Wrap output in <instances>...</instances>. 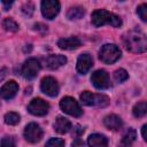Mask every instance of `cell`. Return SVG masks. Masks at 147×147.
<instances>
[{"instance_id": "1", "label": "cell", "mask_w": 147, "mask_h": 147, "mask_svg": "<svg viewBox=\"0 0 147 147\" xmlns=\"http://www.w3.org/2000/svg\"><path fill=\"white\" fill-rule=\"evenodd\" d=\"M123 42L125 48L132 53H144L147 51V36L138 29L126 32L123 36Z\"/></svg>"}, {"instance_id": "2", "label": "cell", "mask_w": 147, "mask_h": 147, "mask_svg": "<svg viewBox=\"0 0 147 147\" xmlns=\"http://www.w3.org/2000/svg\"><path fill=\"white\" fill-rule=\"evenodd\" d=\"M92 23L94 26H102V25H111L114 28H118L122 25V20L114 13H110L106 9H96L92 13Z\"/></svg>"}, {"instance_id": "3", "label": "cell", "mask_w": 147, "mask_h": 147, "mask_svg": "<svg viewBox=\"0 0 147 147\" xmlns=\"http://www.w3.org/2000/svg\"><path fill=\"white\" fill-rule=\"evenodd\" d=\"M79 98H80V101L88 107L103 108L109 105V98L105 94H96L90 91H84Z\"/></svg>"}, {"instance_id": "4", "label": "cell", "mask_w": 147, "mask_h": 147, "mask_svg": "<svg viewBox=\"0 0 147 147\" xmlns=\"http://www.w3.org/2000/svg\"><path fill=\"white\" fill-rule=\"evenodd\" d=\"M99 57L103 63L111 64L121 57V51L114 44H106L101 47L99 52Z\"/></svg>"}, {"instance_id": "5", "label": "cell", "mask_w": 147, "mask_h": 147, "mask_svg": "<svg viewBox=\"0 0 147 147\" xmlns=\"http://www.w3.org/2000/svg\"><path fill=\"white\" fill-rule=\"evenodd\" d=\"M60 107L65 114H68L70 116L79 117L83 115V110H82L79 103L71 96H64L60 101Z\"/></svg>"}, {"instance_id": "6", "label": "cell", "mask_w": 147, "mask_h": 147, "mask_svg": "<svg viewBox=\"0 0 147 147\" xmlns=\"http://www.w3.org/2000/svg\"><path fill=\"white\" fill-rule=\"evenodd\" d=\"M39 70H40V62L34 57H30L22 65L21 74L25 79H33L38 75Z\"/></svg>"}, {"instance_id": "7", "label": "cell", "mask_w": 147, "mask_h": 147, "mask_svg": "<svg viewBox=\"0 0 147 147\" xmlns=\"http://www.w3.org/2000/svg\"><path fill=\"white\" fill-rule=\"evenodd\" d=\"M28 110L30 114H32L34 116H44L48 113L49 105L45 100H42L40 98H36V99L31 100L30 103L28 105Z\"/></svg>"}, {"instance_id": "8", "label": "cell", "mask_w": 147, "mask_h": 147, "mask_svg": "<svg viewBox=\"0 0 147 147\" xmlns=\"http://www.w3.org/2000/svg\"><path fill=\"white\" fill-rule=\"evenodd\" d=\"M91 82L94 85L95 88L98 90H107L110 86V79L105 70H96L92 74L91 76Z\"/></svg>"}, {"instance_id": "9", "label": "cell", "mask_w": 147, "mask_h": 147, "mask_svg": "<svg viewBox=\"0 0 147 147\" xmlns=\"http://www.w3.org/2000/svg\"><path fill=\"white\" fill-rule=\"evenodd\" d=\"M60 2L56 0L41 1V14L47 20H53L60 11Z\"/></svg>"}, {"instance_id": "10", "label": "cell", "mask_w": 147, "mask_h": 147, "mask_svg": "<svg viewBox=\"0 0 147 147\" xmlns=\"http://www.w3.org/2000/svg\"><path fill=\"white\" fill-rule=\"evenodd\" d=\"M24 138L31 144H36L42 138V130L37 123H29L24 129Z\"/></svg>"}, {"instance_id": "11", "label": "cell", "mask_w": 147, "mask_h": 147, "mask_svg": "<svg viewBox=\"0 0 147 147\" xmlns=\"http://www.w3.org/2000/svg\"><path fill=\"white\" fill-rule=\"evenodd\" d=\"M40 88L48 96H56L59 93V84H57L56 79L51 77V76L44 77L41 79Z\"/></svg>"}, {"instance_id": "12", "label": "cell", "mask_w": 147, "mask_h": 147, "mask_svg": "<svg viewBox=\"0 0 147 147\" xmlns=\"http://www.w3.org/2000/svg\"><path fill=\"white\" fill-rule=\"evenodd\" d=\"M93 65V60H92V56L87 53H84L82 55H79L78 60H77V64H76V68H77V71L82 75H85Z\"/></svg>"}, {"instance_id": "13", "label": "cell", "mask_w": 147, "mask_h": 147, "mask_svg": "<svg viewBox=\"0 0 147 147\" xmlns=\"http://www.w3.org/2000/svg\"><path fill=\"white\" fill-rule=\"evenodd\" d=\"M17 91H18L17 83L15 80H9L6 84H3L2 87H1V91H0L1 92V98L5 99V100H10L16 95Z\"/></svg>"}, {"instance_id": "14", "label": "cell", "mask_w": 147, "mask_h": 147, "mask_svg": "<svg viewBox=\"0 0 147 147\" xmlns=\"http://www.w3.org/2000/svg\"><path fill=\"white\" fill-rule=\"evenodd\" d=\"M67 63V57L61 54L56 55H48L45 59V65L48 69H57Z\"/></svg>"}, {"instance_id": "15", "label": "cell", "mask_w": 147, "mask_h": 147, "mask_svg": "<svg viewBox=\"0 0 147 147\" xmlns=\"http://www.w3.org/2000/svg\"><path fill=\"white\" fill-rule=\"evenodd\" d=\"M82 45V41L78 37H68V38H62L57 41V46L61 49H67V51H71V49H76Z\"/></svg>"}, {"instance_id": "16", "label": "cell", "mask_w": 147, "mask_h": 147, "mask_svg": "<svg viewBox=\"0 0 147 147\" xmlns=\"http://www.w3.org/2000/svg\"><path fill=\"white\" fill-rule=\"evenodd\" d=\"M103 124L109 130L118 131L123 126V121H122V118L119 116H117L115 114H110V115H107L103 118Z\"/></svg>"}, {"instance_id": "17", "label": "cell", "mask_w": 147, "mask_h": 147, "mask_svg": "<svg viewBox=\"0 0 147 147\" xmlns=\"http://www.w3.org/2000/svg\"><path fill=\"white\" fill-rule=\"evenodd\" d=\"M88 147H107L108 146V139L100 133H93L87 139Z\"/></svg>"}, {"instance_id": "18", "label": "cell", "mask_w": 147, "mask_h": 147, "mask_svg": "<svg viewBox=\"0 0 147 147\" xmlns=\"http://www.w3.org/2000/svg\"><path fill=\"white\" fill-rule=\"evenodd\" d=\"M54 129L57 133H67L68 131H70L71 129V123L68 118L63 117V116H57L56 119H55V123H54Z\"/></svg>"}, {"instance_id": "19", "label": "cell", "mask_w": 147, "mask_h": 147, "mask_svg": "<svg viewBox=\"0 0 147 147\" xmlns=\"http://www.w3.org/2000/svg\"><path fill=\"white\" fill-rule=\"evenodd\" d=\"M136 138H137L136 131L133 129H127L122 137V140L119 142V147H131L132 144L134 142Z\"/></svg>"}, {"instance_id": "20", "label": "cell", "mask_w": 147, "mask_h": 147, "mask_svg": "<svg viewBox=\"0 0 147 147\" xmlns=\"http://www.w3.org/2000/svg\"><path fill=\"white\" fill-rule=\"evenodd\" d=\"M85 14V9L80 6H74V7H70L67 11V17L69 20H79L84 16Z\"/></svg>"}, {"instance_id": "21", "label": "cell", "mask_w": 147, "mask_h": 147, "mask_svg": "<svg viewBox=\"0 0 147 147\" xmlns=\"http://www.w3.org/2000/svg\"><path fill=\"white\" fill-rule=\"evenodd\" d=\"M132 113H133V116L137 117V118H140V117L145 116L147 114V102L140 101V102L136 103L132 108Z\"/></svg>"}, {"instance_id": "22", "label": "cell", "mask_w": 147, "mask_h": 147, "mask_svg": "<svg viewBox=\"0 0 147 147\" xmlns=\"http://www.w3.org/2000/svg\"><path fill=\"white\" fill-rule=\"evenodd\" d=\"M2 28L6 31H10V32H16L18 30V24L10 17H6L2 21Z\"/></svg>"}, {"instance_id": "23", "label": "cell", "mask_w": 147, "mask_h": 147, "mask_svg": "<svg viewBox=\"0 0 147 147\" xmlns=\"http://www.w3.org/2000/svg\"><path fill=\"white\" fill-rule=\"evenodd\" d=\"M20 119H21V117H20V115L17 113H13L11 111V113H7L5 115V122H6V124H9V125L18 124Z\"/></svg>"}, {"instance_id": "24", "label": "cell", "mask_w": 147, "mask_h": 147, "mask_svg": "<svg viewBox=\"0 0 147 147\" xmlns=\"http://www.w3.org/2000/svg\"><path fill=\"white\" fill-rule=\"evenodd\" d=\"M127 77H129V75H127L126 70H124V69H117V70L114 72V78H115V80H116L117 83H123V82H125V80L127 79Z\"/></svg>"}, {"instance_id": "25", "label": "cell", "mask_w": 147, "mask_h": 147, "mask_svg": "<svg viewBox=\"0 0 147 147\" xmlns=\"http://www.w3.org/2000/svg\"><path fill=\"white\" fill-rule=\"evenodd\" d=\"M45 147H64V140L60 138H52L46 142Z\"/></svg>"}, {"instance_id": "26", "label": "cell", "mask_w": 147, "mask_h": 147, "mask_svg": "<svg viewBox=\"0 0 147 147\" xmlns=\"http://www.w3.org/2000/svg\"><path fill=\"white\" fill-rule=\"evenodd\" d=\"M137 14L144 22H147V3H141L137 9Z\"/></svg>"}, {"instance_id": "27", "label": "cell", "mask_w": 147, "mask_h": 147, "mask_svg": "<svg viewBox=\"0 0 147 147\" xmlns=\"http://www.w3.org/2000/svg\"><path fill=\"white\" fill-rule=\"evenodd\" d=\"M1 147H15V140L13 137H3L1 139Z\"/></svg>"}, {"instance_id": "28", "label": "cell", "mask_w": 147, "mask_h": 147, "mask_svg": "<svg viewBox=\"0 0 147 147\" xmlns=\"http://www.w3.org/2000/svg\"><path fill=\"white\" fill-rule=\"evenodd\" d=\"M22 11H23L24 15H26V16H31V15L33 14V11H34V7H33V5H32L31 2H28V3L23 5V7H22Z\"/></svg>"}, {"instance_id": "29", "label": "cell", "mask_w": 147, "mask_h": 147, "mask_svg": "<svg viewBox=\"0 0 147 147\" xmlns=\"http://www.w3.org/2000/svg\"><path fill=\"white\" fill-rule=\"evenodd\" d=\"M71 147H84V141L78 137V138H76V139L72 141Z\"/></svg>"}, {"instance_id": "30", "label": "cell", "mask_w": 147, "mask_h": 147, "mask_svg": "<svg viewBox=\"0 0 147 147\" xmlns=\"http://www.w3.org/2000/svg\"><path fill=\"white\" fill-rule=\"evenodd\" d=\"M83 132H84V129H83V127H80L79 125H76V126L74 127V132H72V134H75V136H76V138H78Z\"/></svg>"}, {"instance_id": "31", "label": "cell", "mask_w": 147, "mask_h": 147, "mask_svg": "<svg viewBox=\"0 0 147 147\" xmlns=\"http://www.w3.org/2000/svg\"><path fill=\"white\" fill-rule=\"evenodd\" d=\"M141 136H142V138L147 141V124H145V125L141 127Z\"/></svg>"}, {"instance_id": "32", "label": "cell", "mask_w": 147, "mask_h": 147, "mask_svg": "<svg viewBox=\"0 0 147 147\" xmlns=\"http://www.w3.org/2000/svg\"><path fill=\"white\" fill-rule=\"evenodd\" d=\"M1 3H2V6H3V10H8V8L11 6L13 2H5V1H2Z\"/></svg>"}]
</instances>
